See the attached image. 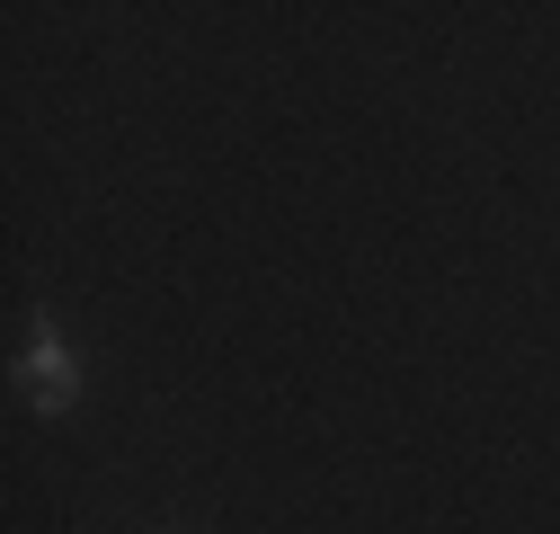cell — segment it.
Here are the masks:
<instances>
[{
    "instance_id": "1",
    "label": "cell",
    "mask_w": 560,
    "mask_h": 534,
    "mask_svg": "<svg viewBox=\"0 0 560 534\" xmlns=\"http://www.w3.org/2000/svg\"><path fill=\"white\" fill-rule=\"evenodd\" d=\"M19 392H27V410H45V419H62V410L81 400V365H72V348H62L54 321L27 329V348H19Z\"/></svg>"
}]
</instances>
